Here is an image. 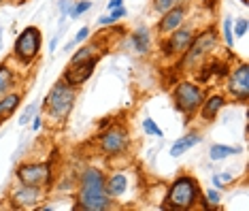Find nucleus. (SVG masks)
<instances>
[{"instance_id":"5","label":"nucleus","mask_w":249,"mask_h":211,"mask_svg":"<svg viewBox=\"0 0 249 211\" xmlns=\"http://www.w3.org/2000/svg\"><path fill=\"white\" fill-rule=\"evenodd\" d=\"M205 96H207V92L196 81H188V79L177 81V85H175V90H173V100H175L177 111H181L185 115V124L192 122V117L200 109Z\"/></svg>"},{"instance_id":"23","label":"nucleus","mask_w":249,"mask_h":211,"mask_svg":"<svg viewBox=\"0 0 249 211\" xmlns=\"http://www.w3.org/2000/svg\"><path fill=\"white\" fill-rule=\"evenodd\" d=\"M94 49H96V45H83L81 49L72 54L71 62H86V60H89V58H96V56H94ZM98 56H100V54H98Z\"/></svg>"},{"instance_id":"27","label":"nucleus","mask_w":249,"mask_h":211,"mask_svg":"<svg viewBox=\"0 0 249 211\" xmlns=\"http://www.w3.org/2000/svg\"><path fill=\"white\" fill-rule=\"evenodd\" d=\"M224 41H226V45L228 47H232L234 45V34H232V17H226L224 19Z\"/></svg>"},{"instance_id":"1","label":"nucleus","mask_w":249,"mask_h":211,"mask_svg":"<svg viewBox=\"0 0 249 211\" xmlns=\"http://www.w3.org/2000/svg\"><path fill=\"white\" fill-rule=\"evenodd\" d=\"M113 207V198L107 194L105 173L96 167H88L79 177V192L75 209L81 211H105Z\"/></svg>"},{"instance_id":"24","label":"nucleus","mask_w":249,"mask_h":211,"mask_svg":"<svg viewBox=\"0 0 249 211\" xmlns=\"http://www.w3.org/2000/svg\"><path fill=\"white\" fill-rule=\"evenodd\" d=\"M177 4H181V0H154V11L158 15H162V13H166L168 9L177 7Z\"/></svg>"},{"instance_id":"15","label":"nucleus","mask_w":249,"mask_h":211,"mask_svg":"<svg viewBox=\"0 0 249 211\" xmlns=\"http://www.w3.org/2000/svg\"><path fill=\"white\" fill-rule=\"evenodd\" d=\"M226 105V96L224 94H211V96H205L200 105V119L202 122H215L217 119V113L224 109Z\"/></svg>"},{"instance_id":"33","label":"nucleus","mask_w":249,"mask_h":211,"mask_svg":"<svg viewBox=\"0 0 249 211\" xmlns=\"http://www.w3.org/2000/svg\"><path fill=\"white\" fill-rule=\"evenodd\" d=\"M117 7H124V0H109V11Z\"/></svg>"},{"instance_id":"36","label":"nucleus","mask_w":249,"mask_h":211,"mask_svg":"<svg viewBox=\"0 0 249 211\" xmlns=\"http://www.w3.org/2000/svg\"><path fill=\"white\" fill-rule=\"evenodd\" d=\"M0 4H2V0H0Z\"/></svg>"},{"instance_id":"30","label":"nucleus","mask_w":249,"mask_h":211,"mask_svg":"<svg viewBox=\"0 0 249 211\" xmlns=\"http://www.w3.org/2000/svg\"><path fill=\"white\" fill-rule=\"evenodd\" d=\"M35 113H36V105H30V107H26V111L21 113V117H19V124H21V126L30 122V117L35 115Z\"/></svg>"},{"instance_id":"8","label":"nucleus","mask_w":249,"mask_h":211,"mask_svg":"<svg viewBox=\"0 0 249 211\" xmlns=\"http://www.w3.org/2000/svg\"><path fill=\"white\" fill-rule=\"evenodd\" d=\"M98 143H100V152H103L105 156H120V153H124L126 152V147H128V130H126V126L120 124V122H113L109 128L103 130Z\"/></svg>"},{"instance_id":"14","label":"nucleus","mask_w":249,"mask_h":211,"mask_svg":"<svg viewBox=\"0 0 249 211\" xmlns=\"http://www.w3.org/2000/svg\"><path fill=\"white\" fill-rule=\"evenodd\" d=\"M185 17H188V7H185V4H177V7L168 9L166 13L160 15V21H158L156 30L160 32L162 37L164 34H171L175 28H179L181 24H183Z\"/></svg>"},{"instance_id":"21","label":"nucleus","mask_w":249,"mask_h":211,"mask_svg":"<svg viewBox=\"0 0 249 211\" xmlns=\"http://www.w3.org/2000/svg\"><path fill=\"white\" fill-rule=\"evenodd\" d=\"M243 152V147L239 145H224V143H215L211 145V150H209V158L215 162H219V160H226V158H230V156H236V153H241Z\"/></svg>"},{"instance_id":"35","label":"nucleus","mask_w":249,"mask_h":211,"mask_svg":"<svg viewBox=\"0 0 249 211\" xmlns=\"http://www.w3.org/2000/svg\"><path fill=\"white\" fill-rule=\"evenodd\" d=\"M13 2H15V4H24L26 0H13Z\"/></svg>"},{"instance_id":"20","label":"nucleus","mask_w":249,"mask_h":211,"mask_svg":"<svg viewBox=\"0 0 249 211\" xmlns=\"http://www.w3.org/2000/svg\"><path fill=\"white\" fill-rule=\"evenodd\" d=\"M15 85H18V75H15L13 68L2 62V64H0V96L13 92Z\"/></svg>"},{"instance_id":"17","label":"nucleus","mask_w":249,"mask_h":211,"mask_svg":"<svg viewBox=\"0 0 249 211\" xmlns=\"http://www.w3.org/2000/svg\"><path fill=\"white\" fill-rule=\"evenodd\" d=\"M21 105V94L19 92H9L0 96V124H4L7 119L19 109Z\"/></svg>"},{"instance_id":"3","label":"nucleus","mask_w":249,"mask_h":211,"mask_svg":"<svg viewBox=\"0 0 249 211\" xmlns=\"http://www.w3.org/2000/svg\"><path fill=\"white\" fill-rule=\"evenodd\" d=\"M217 43H219V34L215 28H207V30H202L200 34H194L190 47L181 54V60L177 66L185 68V71H194V68L200 66L207 58H211L213 51L217 49Z\"/></svg>"},{"instance_id":"10","label":"nucleus","mask_w":249,"mask_h":211,"mask_svg":"<svg viewBox=\"0 0 249 211\" xmlns=\"http://www.w3.org/2000/svg\"><path fill=\"white\" fill-rule=\"evenodd\" d=\"M228 75L230 77H228V83H226L228 85V94L234 96L236 102L247 105V100H249V64L247 62H241Z\"/></svg>"},{"instance_id":"4","label":"nucleus","mask_w":249,"mask_h":211,"mask_svg":"<svg viewBox=\"0 0 249 211\" xmlns=\"http://www.w3.org/2000/svg\"><path fill=\"white\" fill-rule=\"evenodd\" d=\"M72 105H75V88H71L64 79H60V81L53 83V88L49 90L47 98L43 102V109L49 113L52 122L62 124L71 115Z\"/></svg>"},{"instance_id":"16","label":"nucleus","mask_w":249,"mask_h":211,"mask_svg":"<svg viewBox=\"0 0 249 211\" xmlns=\"http://www.w3.org/2000/svg\"><path fill=\"white\" fill-rule=\"evenodd\" d=\"M105 188H107V194H109L113 201L122 198L128 190V175L126 173H111L109 177H105Z\"/></svg>"},{"instance_id":"13","label":"nucleus","mask_w":249,"mask_h":211,"mask_svg":"<svg viewBox=\"0 0 249 211\" xmlns=\"http://www.w3.org/2000/svg\"><path fill=\"white\" fill-rule=\"evenodd\" d=\"M230 73V66L226 64L224 60H217V58H207L205 62L200 64V68L196 71V81L198 83H209L211 79H224L226 75Z\"/></svg>"},{"instance_id":"7","label":"nucleus","mask_w":249,"mask_h":211,"mask_svg":"<svg viewBox=\"0 0 249 211\" xmlns=\"http://www.w3.org/2000/svg\"><path fill=\"white\" fill-rule=\"evenodd\" d=\"M15 177L24 186H38V188H49L53 179V169L52 162H26L19 164L15 171Z\"/></svg>"},{"instance_id":"12","label":"nucleus","mask_w":249,"mask_h":211,"mask_svg":"<svg viewBox=\"0 0 249 211\" xmlns=\"http://www.w3.org/2000/svg\"><path fill=\"white\" fill-rule=\"evenodd\" d=\"M43 196V188L38 186H18L13 192H11V209H35L36 203L41 201Z\"/></svg>"},{"instance_id":"19","label":"nucleus","mask_w":249,"mask_h":211,"mask_svg":"<svg viewBox=\"0 0 249 211\" xmlns=\"http://www.w3.org/2000/svg\"><path fill=\"white\" fill-rule=\"evenodd\" d=\"M130 43H132V49L137 51V54H147V51L151 49V32L149 28L141 26L137 30L132 32V37H130Z\"/></svg>"},{"instance_id":"31","label":"nucleus","mask_w":249,"mask_h":211,"mask_svg":"<svg viewBox=\"0 0 249 211\" xmlns=\"http://www.w3.org/2000/svg\"><path fill=\"white\" fill-rule=\"evenodd\" d=\"M88 38H89V28H88V26H83L81 30L77 32V37L72 38V41H75V45H77V43H83V41H88Z\"/></svg>"},{"instance_id":"11","label":"nucleus","mask_w":249,"mask_h":211,"mask_svg":"<svg viewBox=\"0 0 249 211\" xmlns=\"http://www.w3.org/2000/svg\"><path fill=\"white\" fill-rule=\"evenodd\" d=\"M98 60H100V56H96V58H89L86 62H71L69 68L64 71V75H62V79H64V81L69 83L71 88H79V85H83L89 77H92L94 66L98 64Z\"/></svg>"},{"instance_id":"18","label":"nucleus","mask_w":249,"mask_h":211,"mask_svg":"<svg viewBox=\"0 0 249 211\" xmlns=\"http://www.w3.org/2000/svg\"><path fill=\"white\" fill-rule=\"evenodd\" d=\"M198 143H202V134H200V133H188V134H183L181 139H177V141L173 143L171 156H173V158L183 156L185 152H190L192 147H196Z\"/></svg>"},{"instance_id":"34","label":"nucleus","mask_w":249,"mask_h":211,"mask_svg":"<svg viewBox=\"0 0 249 211\" xmlns=\"http://www.w3.org/2000/svg\"><path fill=\"white\" fill-rule=\"evenodd\" d=\"M55 45H58V37H55V38H53V41H52V45H49V51H52V54H53V51H55Z\"/></svg>"},{"instance_id":"26","label":"nucleus","mask_w":249,"mask_h":211,"mask_svg":"<svg viewBox=\"0 0 249 211\" xmlns=\"http://www.w3.org/2000/svg\"><path fill=\"white\" fill-rule=\"evenodd\" d=\"M89 9H92V2H89V0H77V4L71 9V17H75L77 19V17H81Z\"/></svg>"},{"instance_id":"25","label":"nucleus","mask_w":249,"mask_h":211,"mask_svg":"<svg viewBox=\"0 0 249 211\" xmlns=\"http://www.w3.org/2000/svg\"><path fill=\"white\" fill-rule=\"evenodd\" d=\"M143 130L147 134H151V136H162V128L154 122V117H145L143 119Z\"/></svg>"},{"instance_id":"32","label":"nucleus","mask_w":249,"mask_h":211,"mask_svg":"<svg viewBox=\"0 0 249 211\" xmlns=\"http://www.w3.org/2000/svg\"><path fill=\"white\" fill-rule=\"evenodd\" d=\"M41 124H43L41 115H35V117H32V130H35V133H36L38 128H41Z\"/></svg>"},{"instance_id":"29","label":"nucleus","mask_w":249,"mask_h":211,"mask_svg":"<svg viewBox=\"0 0 249 211\" xmlns=\"http://www.w3.org/2000/svg\"><path fill=\"white\" fill-rule=\"evenodd\" d=\"M232 26H234V32L232 34H236V37H245L247 34V19L245 17H236V19L232 21Z\"/></svg>"},{"instance_id":"9","label":"nucleus","mask_w":249,"mask_h":211,"mask_svg":"<svg viewBox=\"0 0 249 211\" xmlns=\"http://www.w3.org/2000/svg\"><path fill=\"white\" fill-rule=\"evenodd\" d=\"M192 38H194V28L181 24L179 28H175V30L168 34L166 38H162V41H160V54L164 56V58L181 56L185 49L190 47Z\"/></svg>"},{"instance_id":"2","label":"nucleus","mask_w":249,"mask_h":211,"mask_svg":"<svg viewBox=\"0 0 249 211\" xmlns=\"http://www.w3.org/2000/svg\"><path fill=\"white\" fill-rule=\"evenodd\" d=\"M200 196H202V192H200V186H198L196 177H192V175H179V177L168 186L162 209L190 211L200 203Z\"/></svg>"},{"instance_id":"28","label":"nucleus","mask_w":249,"mask_h":211,"mask_svg":"<svg viewBox=\"0 0 249 211\" xmlns=\"http://www.w3.org/2000/svg\"><path fill=\"white\" fill-rule=\"evenodd\" d=\"M202 196H205V201H207V205H209L211 209L217 207V205L222 203V194H219V190H209L207 194H202Z\"/></svg>"},{"instance_id":"6","label":"nucleus","mask_w":249,"mask_h":211,"mask_svg":"<svg viewBox=\"0 0 249 211\" xmlns=\"http://www.w3.org/2000/svg\"><path fill=\"white\" fill-rule=\"evenodd\" d=\"M43 45V34L36 26L24 28L13 43V58L19 62L21 66H30L32 62L38 58Z\"/></svg>"},{"instance_id":"22","label":"nucleus","mask_w":249,"mask_h":211,"mask_svg":"<svg viewBox=\"0 0 249 211\" xmlns=\"http://www.w3.org/2000/svg\"><path fill=\"white\" fill-rule=\"evenodd\" d=\"M124 17H126V9H124V7L111 9L109 15L98 17V26H113V24H117L120 19H124Z\"/></svg>"}]
</instances>
